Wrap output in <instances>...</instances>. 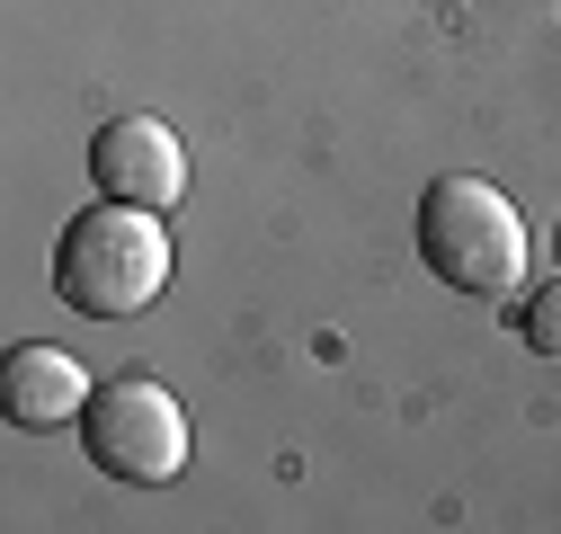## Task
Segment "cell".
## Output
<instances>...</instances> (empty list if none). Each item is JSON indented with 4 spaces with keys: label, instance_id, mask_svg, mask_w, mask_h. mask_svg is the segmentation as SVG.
I'll use <instances>...</instances> for the list:
<instances>
[{
    "label": "cell",
    "instance_id": "obj_1",
    "mask_svg": "<svg viewBox=\"0 0 561 534\" xmlns=\"http://www.w3.org/2000/svg\"><path fill=\"white\" fill-rule=\"evenodd\" d=\"M170 286V232L152 223V206H90L62 223L54 241V294L72 303L81 321H125V312H144L161 303Z\"/></svg>",
    "mask_w": 561,
    "mask_h": 534
},
{
    "label": "cell",
    "instance_id": "obj_2",
    "mask_svg": "<svg viewBox=\"0 0 561 534\" xmlns=\"http://www.w3.org/2000/svg\"><path fill=\"white\" fill-rule=\"evenodd\" d=\"M419 258H428L437 286H455L472 303H508L526 286V223L490 178L455 170L419 196Z\"/></svg>",
    "mask_w": 561,
    "mask_h": 534
},
{
    "label": "cell",
    "instance_id": "obj_3",
    "mask_svg": "<svg viewBox=\"0 0 561 534\" xmlns=\"http://www.w3.org/2000/svg\"><path fill=\"white\" fill-rule=\"evenodd\" d=\"M81 445L107 481H134V490H161L179 481V463H187V410L152 383V374H116L90 392V410H81Z\"/></svg>",
    "mask_w": 561,
    "mask_h": 534
},
{
    "label": "cell",
    "instance_id": "obj_4",
    "mask_svg": "<svg viewBox=\"0 0 561 534\" xmlns=\"http://www.w3.org/2000/svg\"><path fill=\"white\" fill-rule=\"evenodd\" d=\"M90 178L116 196V206H179L187 196V152H179V134L161 116H116L99 125V143H90Z\"/></svg>",
    "mask_w": 561,
    "mask_h": 534
},
{
    "label": "cell",
    "instance_id": "obj_5",
    "mask_svg": "<svg viewBox=\"0 0 561 534\" xmlns=\"http://www.w3.org/2000/svg\"><path fill=\"white\" fill-rule=\"evenodd\" d=\"M0 410L19 428H62V419L90 410V374L62 348H10V365H0Z\"/></svg>",
    "mask_w": 561,
    "mask_h": 534
},
{
    "label": "cell",
    "instance_id": "obj_6",
    "mask_svg": "<svg viewBox=\"0 0 561 534\" xmlns=\"http://www.w3.org/2000/svg\"><path fill=\"white\" fill-rule=\"evenodd\" d=\"M526 348H535V357H561V286L526 294Z\"/></svg>",
    "mask_w": 561,
    "mask_h": 534
}]
</instances>
